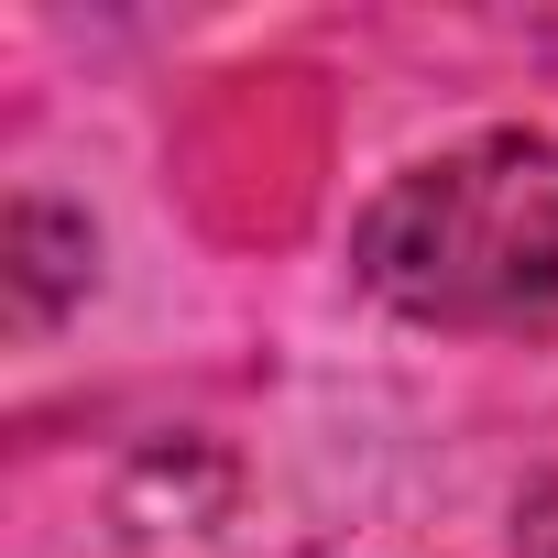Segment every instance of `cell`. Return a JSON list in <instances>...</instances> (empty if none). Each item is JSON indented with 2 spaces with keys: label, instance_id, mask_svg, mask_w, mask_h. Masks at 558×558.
<instances>
[{
  "label": "cell",
  "instance_id": "6da1fadb",
  "mask_svg": "<svg viewBox=\"0 0 558 558\" xmlns=\"http://www.w3.org/2000/svg\"><path fill=\"white\" fill-rule=\"evenodd\" d=\"M373 296L427 329H558V143L482 132L362 208Z\"/></svg>",
  "mask_w": 558,
  "mask_h": 558
},
{
  "label": "cell",
  "instance_id": "7a4b0ae2",
  "mask_svg": "<svg viewBox=\"0 0 558 558\" xmlns=\"http://www.w3.org/2000/svg\"><path fill=\"white\" fill-rule=\"evenodd\" d=\"M525 547H536V558H558V482L525 504Z\"/></svg>",
  "mask_w": 558,
  "mask_h": 558
}]
</instances>
